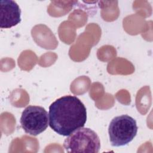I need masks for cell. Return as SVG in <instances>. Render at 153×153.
Listing matches in <instances>:
<instances>
[{
    "label": "cell",
    "mask_w": 153,
    "mask_h": 153,
    "mask_svg": "<svg viewBox=\"0 0 153 153\" xmlns=\"http://www.w3.org/2000/svg\"><path fill=\"white\" fill-rule=\"evenodd\" d=\"M20 123L25 133L37 136L47 129L49 124V117L43 107L30 105L22 112Z\"/></svg>",
    "instance_id": "obj_4"
},
{
    "label": "cell",
    "mask_w": 153,
    "mask_h": 153,
    "mask_svg": "<svg viewBox=\"0 0 153 153\" xmlns=\"http://www.w3.org/2000/svg\"><path fill=\"white\" fill-rule=\"evenodd\" d=\"M49 126L59 135L68 136L83 127L87 121V110L76 96L67 95L54 101L49 106Z\"/></svg>",
    "instance_id": "obj_1"
},
{
    "label": "cell",
    "mask_w": 153,
    "mask_h": 153,
    "mask_svg": "<svg viewBox=\"0 0 153 153\" xmlns=\"http://www.w3.org/2000/svg\"><path fill=\"white\" fill-rule=\"evenodd\" d=\"M137 126L136 120L128 115L114 118L108 127L109 140L113 146H122L129 143L136 136Z\"/></svg>",
    "instance_id": "obj_3"
},
{
    "label": "cell",
    "mask_w": 153,
    "mask_h": 153,
    "mask_svg": "<svg viewBox=\"0 0 153 153\" xmlns=\"http://www.w3.org/2000/svg\"><path fill=\"white\" fill-rule=\"evenodd\" d=\"M67 152L97 153L100 141L97 133L89 128H79L68 136L63 142Z\"/></svg>",
    "instance_id": "obj_2"
},
{
    "label": "cell",
    "mask_w": 153,
    "mask_h": 153,
    "mask_svg": "<svg viewBox=\"0 0 153 153\" xmlns=\"http://www.w3.org/2000/svg\"><path fill=\"white\" fill-rule=\"evenodd\" d=\"M21 22V10L19 5L12 0L0 1V27L10 28Z\"/></svg>",
    "instance_id": "obj_5"
}]
</instances>
